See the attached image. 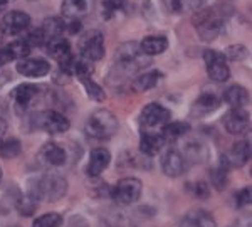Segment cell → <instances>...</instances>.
<instances>
[{
	"instance_id": "1",
	"label": "cell",
	"mask_w": 252,
	"mask_h": 227,
	"mask_svg": "<svg viewBox=\"0 0 252 227\" xmlns=\"http://www.w3.org/2000/svg\"><path fill=\"white\" fill-rule=\"evenodd\" d=\"M67 192V182L64 177L58 173H46V175L39 177L31 185L29 195L35 200H49L56 202L63 198Z\"/></svg>"
},
{
	"instance_id": "2",
	"label": "cell",
	"mask_w": 252,
	"mask_h": 227,
	"mask_svg": "<svg viewBox=\"0 0 252 227\" xmlns=\"http://www.w3.org/2000/svg\"><path fill=\"white\" fill-rule=\"evenodd\" d=\"M118 131V118L108 109H97L88 118L86 133L96 140H108Z\"/></svg>"
},
{
	"instance_id": "3",
	"label": "cell",
	"mask_w": 252,
	"mask_h": 227,
	"mask_svg": "<svg viewBox=\"0 0 252 227\" xmlns=\"http://www.w3.org/2000/svg\"><path fill=\"white\" fill-rule=\"evenodd\" d=\"M193 26L204 40H214L222 32L223 17L214 9H207L193 15Z\"/></svg>"
},
{
	"instance_id": "4",
	"label": "cell",
	"mask_w": 252,
	"mask_h": 227,
	"mask_svg": "<svg viewBox=\"0 0 252 227\" xmlns=\"http://www.w3.org/2000/svg\"><path fill=\"white\" fill-rule=\"evenodd\" d=\"M143 185L141 182L135 177H126L121 178L120 182L113 187L111 190V197L116 204L120 205H131L140 198Z\"/></svg>"
},
{
	"instance_id": "5",
	"label": "cell",
	"mask_w": 252,
	"mask_h": 227,
	"mask_svg": "<svg viewBox=\"0 0 252 227\" xmlns=\"http://www.w3.org/2000/svg\"><path fill=\"white\" fill-rule=\"evenodd\" d=\"M204 59L207 64V72H209L210 79H214L215 83H225L230 76V69L227 66V59L223 58V54L217 51H205Z\"/></svg>"
},
{
	"instance_id": "6",
	"label": "cell",
	"mask_w": 252,
	"mask_h": 227,
	"mask_svg": "<svg viewBox=\"0 0 252 227\" xmlns=\"http://www.w3.org/2000/svg\"><path fill=\"white\" fill-rule=\"evenodd\" d=\"M81 58L91 61H99L104 56V37L101 32H89V34L81 40Z\"/></svg>"
},
{
	"instance_id": "7",
	"label": "cell",
	"mask_w": 252,
	"mask_h": 227,
	"mask_svg": "<svg viewBox=\"0 0 252 227\" xmlns=\"http://www.w3.org/2000/svg\"><path fill=\"white\" fill-rule=\"evenodd\" d=\"M170 120V111L158 103H150L143 108L140 115V125L143 128H157L163 127Z\"/></svg>"
},
{
	"instance_id": "8",
	"label": "cell",
	"mask_w": 252,
	"mask_h": 227,
	"mask_svg": "<svg viewBox=\"0 0 252 227\" xmlns=\"http://www.w3.org/2000/svg\"><path fill=\"white\" fill-rule=\"evenodd\" d=\"M223 127L229 133L232 135H242L249 130L251 123H249V115L244 111L242 108H232L223 115L222 120Z\"/></svg>"
},
{
	"instance_id": "9",
	"label": "cell",
	"mask_w": 252,
	"mask_h": 227,
	"mask_svg": "<svg viewBox=\"0 0 252 227\" xmlns=\"http://www.w3.org/2000/svg\"><path fill=\"white\" fill-rule=\"evenodd\" d=\"M31 26V17L26 12L20 10H12L9 14L3 15L2 24H0V29L3 34L7 35H17L20 32H24L27 27Z\"/></svg>"
},
{
	"instance_id": "10",
	"label": "cell",
	"mask_w": 252,
	"mask_h": 227,
	"mask_svg": "<svg viewBox=\"0 0 252 227\" xmlns=\"http://www.w3.org/2000/svg\"><path fill=\"white\" fill-rule=\"evenodd\" d=\"M39 127L42 128L44 131L56 135V133L67 131V130H69V120L63 115V113L49 109V111H44V113H40V115H39Z\"/></svg>"
},
{
	"instance_id": "11",
	"label": "cell",
	"mask_w": 252,
	"mask_h": 227,
	"mask_svg": "<svg viewBox=\"0 0 252 227\" xmlns=\"http://www.w3.org/2000/svg\"><path fill=\"white\" fill-rule=\"evenodd\" d=\"M49 71H51V66H49V63L46 59L24 58V59H20L17 64V72L26 76V78H42Z\"/></svg>"
},
{
	"instance_id": "12",
	"label": "cell",
	"mask_w": 252,
	"mask_h": 227,
	"mask_svg": "<svg viewBox=\"0 0 252 227\" xmlns=\"http://www.w3.org/2000/svg\"><path fill=\"white\" fill-rule=\"evenodd\" d=\"M251 160V143L249 141H237L229 150L225 157H222V163L225 167H244Z\"/></svg>"
},
{
	"instance_id": "13",
	"label": "cell",
	"mask_w": 252,
	"mask_h": 227,
	"mask_svg": "<svg viewBox=\"0 0 252 227\" xmlns=\"http://www.w3.org/2000/svg\"><path fill=\"white\" fill-rule=\"evenodd\" d=\"M94 10V0H64L63 15L67 19H83Z\"/></svg>"
},
{
	"instance_id": "14",
	"label": "cell",
	"mask_w": 252,
	"mask_h": 227,
	"mask_svg": "<svg viewBox=\"0 0 252 227\" xmlns=\"http://www.w3.org/2000/svg\"><path fill=\"white\" fill-rule=\"evenodd\" d=\"M161 168L168 177H178L185 170V157L177 150H168L161 158Z\"/></svg>"
},
{
	"instance_id": "15",
	"label": "cell",
	"mask_w": 252,
	"mask_h": 227,
	"mask_svg": "<svg viewBox=\"0 0 252 227\" xmlns=\"http://www.w3.org/2000/svg\"><path fill=\"white\" fill-rule=\"evenodd\" d=\"M109 162H111V155L106 148H94L89 155V163H88V175L89 177H97L108 168Z\"/></svg>"
},
{
	"instance_id": "16",
	"label": "cell",
	"mask_w": 252,
	"mask_h": 227,
	"mask_svg": "<svg viewBox=\"0 0 252 227\" xmlns=\"http://www.w3.org/2000/svg\"><path fill=\"white\" fill-rule=\"evenodd\" d=\"M29 52H31V47L27 46L26 40H15V42H10L9 46L0 49V66L9 64L10 61H15V59L20 61V59L27 58Z\"/></svg>"
},
{
	"instance_id": "17",
	"label": "cell",
	"mask_w": 252,
	"mask_h": 227,
	"mask_svg": "<svg viewBox=\"0 0 252 227\" xmlns=\"http://www.w3.org/2000/svg\"><path fill=\"white\" fill-rule=\"evenodd\" d=\"M40 158L44 160V163L51 165V167H63L67 160V155L63 147H59L54 141H49L40 148Z\"/></svg>"
},
{
	"instance_id": "18",
	"label": "cell",
	"mask_w": 252,
	"mask_h": 227,
	"mask_svg": "<svg viewBox=\"0 0 252 227\" xmlns=\"http://www.w3.org/2000/svg\"><path fill=\"white\" fill-rule=\"evenodd\" d=\"M37 95H39V88L35 86V84H20V86L15 88L12 96H14L15 106H17L20 111H26L32 104V101L37 98Z\"/></svg>"
},
{
	"instance_id": "19",
	"label": "cell",
	"mask_w": 252,
	"mask_h": 227,
	"mask_svg": "<svg viewBox=\"0 0 252 227\" xmlns=\"http://www.w3.org/2000/svg\"><path fill=\"white\" fill-rule=\"evenodd\" d=\"M138 46H140V51L143 52V54L157 56L166 51L168 40H166V37H163V35H148V37H145Z\"/></svg>"
},
{
	"instance_id": "20",
	"label": "cell",
	"mask_w": 252,
	"mask_h": 227,
	"mask_svg": "<svg viewBox=\"0 0 252 227\" xmlns=\"http://www.w3.org/2000/svg\"><path fill=\"white\" fill-rule=\"evenodd\" d=\"M219 104H220V99L215 95H202V96H198V99L193 103L192 115L200 118V116H205V115H209V113H212L214 109H217Z\"/></svg>"
},
{
	"instance_id": "21",
	"label": "cell",
	"mask_w": 252,
	"mask_h": 227,
	"mask_svg": "<svg viewBox=\"0 0 252 227\" xmlns=\"http://www.w3.org/2000/svg\"><path fill=\"white\" fill-rule=\"evenodd\" d=\"M163 145H165L163 136L158 135V133H143V135H141L140 150L145 155H148V157L157 155V153L163 148Z\"/></svg>"
},
{
	"instance_id": "22",
	"label": "cell",
	"mask_w": 252,
	"mask_h": 227,
	"mask_svg": "<svg viewBox=\"0 0 252 227\" xmlns=\"http://www.w3.org/2000/svg\"><path fill=\"white\" fill-rule=\"evenodd\" d=\"M223 99L232 108H244L249 103V93L242 86H230L223 93Z\"/></svg>"
},
{
	"instance_id": "23",
	"label": "cell",
	"mask_w": 252,
	"mask_h": 227,
	"mask_svg": "<svg viewBox=\"0 0 252 227\" xmlns=\"http://www.w3.org/2000/svg\"><path fill=\"white\" fill-rule=\"evenodd\" d=\"M204 0H165V7L170 14L180 15L189 14V12H195L202 5Z\"/></svg>"
},
{
	"instance_id": "24",
	"label": "cell",
	"mask_w": 252,
	"mask_h": 227,
	"mask_svg": "<svg viewBox=\"0 0 252 227\" xmlns=\"http://www.w3.org/2000/svg\"><path fill=\"white\" fill-rule=\"evenodd\" d=\"M190 131V125L185 121H173V123H166L161 128V136L165 141H175L182 136H185Z\"/></svg>"
},
{
	"instance_id": "25",
	"label": "cell",
	"mask_w": 252,
	"mask_h": 227,
	"mask_svg": "<svg viewBox=\"0 0 252 227\" xmlns=\"http://www.w3.org/2000/svg\"><path fill=\"white\" fill-rule=\"evenodd\" d=\"M64 24H66V22H64V20L61 19V17H49V19L44 20L40 31H42L46 42H47L49 39L61 37V34L66 31V26H64Z\"/></svg>"
},
{
	"instance_id": "26",
	"label": "cell",
	"mask_w": 252,
	"mask_h": 227,
	"mask_svg": "<svg viewBox=\"0 0 252 227\" xmlns=\"http://www.w3.org/2000/svg\"><path fill=\"white\" fill-rule=\"evenodd\" d=\"M160 79H161V74L158 71L143 72V74H140L133 81V86H135L136 91H148V89L155 88Z\"/></svg>"
},
{
	"instance_id": "27",
	"label": "cell",
	"mask_w": 252,
	"mask_h": 227,
	"mask_svg": "<svg viewBox=\"0 0 252 227\" xmlns=\"http://www.w3.org/2000/svg\"><path fill=\"white\" fill-rule=\"evenodd\" d=\"M20 152H22V145L17 138H7V136L0 138V155L3 158H15Z\"/></svg>"
},
{
	"instance_id": "28",
	"label": "cell",
	"mask_w": 252,
	"mask_h": 227,
	"mask_svg": "<svg viewBox=\"0 0 252 227\" xmlns=\"http://www.w3.org/2000/svg\"><path fill=\"white\" fill-rule=\"evenodd\" d=\"M81 83H83V86H84V89H86L89 98L94 99V101H104L106 96H104V91L99 84H96L91 78H83L81 79Z\"/></svg>"
},
{
	"instance_id": "29",
	"label": "cell",
	"mask_w": 252,
	"mask_h": 227,
	"mask_svg": "<svg viewBox=\"0 0 252 227\" xmlns=\"http://www.w3.org/2000/svg\"><path fill=\"white\" fill-rule=\"evenodd\" d=\"M61 224H63V217H61V214L51 212V214H44V216L35 219L34 226L32 227H59Z\"/></svg>"
},
{
	"instance_id": "30",
	"label": "cell",
	"mask_w": 252,
	"mask_h": 227,
	"mask_svg": "<svg viewBox=\"0 0 252 227\" xmlns=\"http://www.w3.org/2000/svg\"><path fill=\"white\" fill-rule=\"evenodd\" d=\"M207 155H209V152L200 143H189V147H187V157H190L192 162H204Z\"/></svg>"
},
{
	"instance_id": "31",
	"label": "cell",
	"mask_w": 252,
	"mask_h": 227,
	"mask_svg": "<svg viewBox=\"0 0 252 227\" xmlns=\"http://www.w3.org/2000/svg\"><path fill=\"white\" fill-rule=\"evenodd\" d=\"M227 170H229V167H225L222 162H220V167L212 170V184L219 190H222L227 184Z\"/></svg>"
},
{
	"instance_id": "32",
	"label": "cell",
	"mask_w": 252,
	"mask_h": 227,
	"mask_svg": "<svg viewBox=\"0 0 252 227\" xmlns=\"http://www.w3.org/2000/svg\"><path fill=\"white\" fill-rule=\"evenodd\" d=\"M35 207H37V200H35V198H32L31 195L22 197L17 202L19 214H22V216H32V214H34V210H35Z\"/></svg>"
},
{
	"instance_id": "33",
	"label": "cell",
	"mask_w": 252,
	"mask_h": 227,
	"mask_svg": "<svg viewBox=\"0 0 252 227\" xmlns=\"http://www.w3.org/2000/svg\"><path fill=\"white\" fill-rule=\"evenodd\" d=\"M190 219H192V227H215L214 219L205 212H195Z\"/></svg>"
},
{
	"instance_id": "34",
	"label": "cell",
	"mask_w": 252,
	"mask_h": 227,
	"mask_svg": "<svg viewBox=\"0 0 252 227\" xmlns=\"http://www.w3.org/2000/svg\"><path fill=\"white\" fill-rule=\"evenodd\" d=\"M247 56V49L244 46H230L225 49V54H223V58L225 59H230V61H242L244 58Z\"/></svg>"
},
{
	"instance_id": "35",
	"label": "cell",
	"mask_w": 252,
	"mask_h": 227,
	"mask_svg": "<svg viewBox=\"0 0 252 227\" xmlns=\"http://www.w3.org/2000/svg\"><path fill=\"white\" fill-rule=\"evenodd\" d=\"M125 0H104L103 9H104V17L109 19L111 15H115V12L121 10L125 7Z\"/></svg>"
},
{
	"instance_id": "36",
	"label": "cell",
	"mask_w": 252,
	"mask_h": 227,
	"mask_svg": "<svg viewBox=\"0 0 252 227\" xmlns=\"http://www.w3.org/2000/svg\"><path fill=\"white\" fill-rule=\"evenodd\" d=\"M235 202H237L239 207H242V205L251 204V189H249V187H246V189L239 190L237 195H235Z\"/></svg>"
},
{
	"instance_id": "37",
	"label": "cell",
	"mask_w": 252,
	"mask_h": 227,
	"mask_svg": "<svg viewBox=\"0 0 252 227\" xmlns=\"http://www.w3.org/2000/svg\"><path fill=\"white\" fill-rule=\"evenodd\" d=\"M193 194L198 198H207V197L210 195L209 185H207L205 182H197V184H193Z\"/></svg>"
},
{
	"instance_id": "38",
	"label": "cell",
	"mask_w": 252,
	"mask_h": 227,
	"mask_svg": "<svg viewBox=\"0 0 252 227\" xmlns=\"http://www.w3.org/2000/svg\"><path fill=\"white\" fill-rule=\"evenodd\" d=\"M66 26V31L69 34H78L81 31V20H76V19H69L67 24H64Z\"/></svg>"
},
{
	"instance_id": "39",
	"label": "cell",
	"mask_w": 252,
	"mask_h": 227,
	"mask_svg": "<svg viewBox=\"0 0 252 227\" xmlns=\"http://www.w3.org/2000/svg\"><path fill=\"white\" fill-rule=\"evenodd\" d=\"M69 227H88V222L81 216H74L69 221Z\"/></svg>"
},
{
	"instance_id": "40",
	"label": "cell",
	"mask_w": 252,
	"mask_h": 227,
	"mask_svg": "<svg viewBox=\"0 0 252 227\" xmlns=\"http://www.w3.org/2000/svg\"><path fill=\"white\" fill-rule=\"evenodd\" d=\"M5 133H7V123L0 118V138H2V136H5Z\"/></svg>"
},
{
	"instance_id": "41",
	"label": "cell",
	"mask_w": 252,
	"mask_h": 227,
	"mask_svg": "<svg viewBox=\"0 0 252 227\" xmlns=\"http://www.w3.org/2000/svg\"><path fill=\"white\" fill-rule=\"evenodd\" d=\"M7 2H9V0H0V7H3V5H5Z\"/></svg>"
},
{
	"instance_id": "42",
	"label": "cell",
	"mask_w": 252,
	"mask_h": 227,
	"mask_svg": "<svg viewBox=\"0 0 252 227\" xmlns=\"http://www.w3.org/2000/svg\"><path fill=\"white\" fill-rule=\"evenodd\" d=\"M0 178H2V168H0Z\"/></svg>"
},
{
	"instance_id": "43",
	"label": "cell",
	"mask_w": 252,
	"mask_h": 227,
	"mask_svg": "<svg viewBox=\"0 0 252 227\" xmlns=\"http://www.w3.org/2000/svg\"><path fill=\"white\" fill-rule=\"evenodd\" d=\"M9 227H19V226H9Z\"/></svg>"
}]
</instances>
